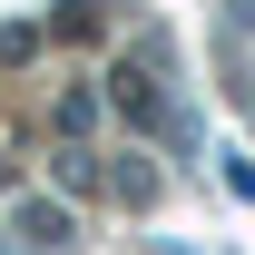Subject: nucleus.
<instances>
[{"mask_svg":"<svg viewBox=\"0 0 255 255\" xmlns=\"http://www.w3.org/2000/svg\"><path fill=\"white\" fill-rule=\"evenodd\" d=\"M20 246H69V216L59 206H30V216H20Z\"/></svg>","mask_w":255,"mask_h":255,"instance_id":"obj_1","label":"nucleus"}]
</instances>
